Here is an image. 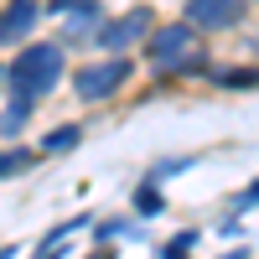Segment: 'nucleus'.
<instances>
[{
	"label": "nucleus",
	"mask_w": 259,
	"mask_h": 259,
	"mask_svg": "<svg viewBox=\"0 0 259 259\" xmlns=\"http://www.w3.org/2000/svg\"><path fill=\"white\" fill-rule=\"evenodd\" d=\"M47 11L62 21V36H68V41H94V31L104 26L99 0H52Z\"/></svg>",
	"instance_id": "nucleus-3"
},
{
	"label": "nucleus",
	"mask_w": 259,
	"mask_h": 259,
	"mask_svg": "<svg viewBox=\"0 0 259 259\" xmlns=\"http://www.w3.org/2000/svg\"><path fill=\"white\" fill-rule=\"evenodd\" d=\"M124 78H130V62L124 57H109V62H89V68L73 78V89H78V99L94 104V99H109Z\"/></svg>",
	"instance_id": "nucleus-4"
},
{
	"label": "nucleus",
	"mask_w": 259,
	"mask_h": 259,
	"mask_svg": "<svg viewBox=\"0 0 259 259\" xmlns=\"http://www.w3.org/2000/svg\"><path fill=\"white\" fill-rule=\"evenodd\" d=\"M41 16V0H11L6 11H0V41H21Z\"/></svg>",
	"instance_id": "nucleus-7"
},
{
	"label": "nucleus",
	"mask_w": 259,
	"mask_h": 259,
	"mask_svg": "<svg viewBox=\"0 0 259 259\" xmlns=\"http://www.w3.org/2000/svg\"><path fill=\"white\" fill-rule=\"evenodd\" d=\"M223 259H249V254H244V249H233V254H223Z\"/></svg>",
	"instance_id": "nucleus-12"
},
{
	"label": "nucleus",
	"mask_w": 259,
	"mask_h": 259,
	"mask_svg": "<svg viewBox=\"0 0 259 259\" xmlns=\"http://www.w3.org/2000/svg\"><path fill=\"white\" fill-rule=\"evenodd\" d=\"M161 207H166V202H161L156 187H140V192H135V212H140V218H156Z\"/></svg>",
	"instance_id": "nucleus-9"
},
{
	"label": "nucleus",
	"mask_w": 259,
	"mask_h": 259,
	"mask_svg": "<svg viewBox=\"0 0 259 259\" xmlns=\"http://www.w3.org/2000/svg\"><path fill=\"white\" fill-rule=\"evenodd\" d=\"M239 16H244V0H187V26L218 31V26H239Z\"/></svg>",
	"instance_id": "nucleus-6"
},
{
	"label": "nucleus",
	"mask_w": 259,
	"mask_h": 259,
	"mask_svg": "<svg viewBox=\"0 0 259 259\" xmlns=\"http://www.w3.org/2000/svg\"><path fill=\"white\" fill-rule=\"evenodd\" d=\"M73 145H78V124H62V130H52L41 140V150H73Z\"/></svg>",
	"instance_id": "nucleus-10"
},
{
	"label": "nucleus",
	"mask_w": 259,
	"mask_h": 259,
	"mask_svg": "<svg viewBox=\"0 0 259 259\" xmlns=\"http://www.w3.org/2000/svg\"><path fill=\"white\" fill-rule=\"evenodd\" d=\"M145 31H150V11H124L119 21H104V26L94 31V41L109 47V52H124L130 41H140Z\"/></svg>",
	"instance_id": "nucleus-5"
},
{
	"label": "nucleus",
	"mask_w": 259,
	"mask_h": 259,
	"mask_svg": "<svg viewBox=\"0 0 259 259\" xmlns=\"http://www.w3.org/2000/svg\"><path fill=\"white\" fill-rule=\"evenodd\" d=\"M26 119H31V104H26V99H16V104H11V109H6V114H0V135H16V130H21V124H26Z\"/></svg>",
	"instance_id": "nucleus-8"
},
{
	"label": "nucleus",
	"mask_w": 259,
	"mask_h": 259,
	"mask_svg": "<svg viewBox=\"0 0 259 259\" xmlns=\"http://www.w3.org/2000/svg\"><path fill=\"white\" fill-rule=\"evenodd\" d=\"M150 68L156 73H182L192 68V62H202V47H197V36H192V26L182 21V26H161L156 36H150Z\"/></svg>",
	"instance_id": "nucleus-2"
},
{
	"label": "nucleus",
	"mask_w": 259,
	"mask_h": 259,
	"mask_svg": "<svg viewBox=\"0 0 259 259\" xmlns=\"http://www.w3.org/2000/svg\"><path fill=\"white\" fill-rule=\"evenodd\" d=\"M36 156H31V150H11V156H0V177H11V171H26Z\"/></svg>",
	"instance_id": "nucleus-11"
},
{
	"label": "nucleus",
	"mask_w": 259,
	"mask_h": 259,
	"mask_svg": "<svg viewBox=\"0 0 259 259\" xmlns=\"http://www.w3.org/2000/svg\"><path fill=\"white\" fill-rule=\"evenodd\" d=\"M62 68H68V52H62L57 41H31V47H21V52H16V62H11V73H6V78H11L16 99L36 104V99H47V94L57 89Z\"/></svg>",
	"instance_id": "nucleus-1"
}]
</instances>
